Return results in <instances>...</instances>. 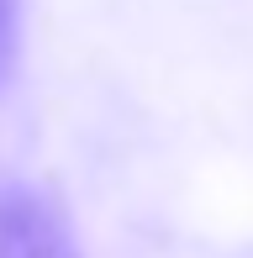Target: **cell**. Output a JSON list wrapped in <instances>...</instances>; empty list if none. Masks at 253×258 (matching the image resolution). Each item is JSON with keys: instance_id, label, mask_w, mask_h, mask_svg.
I'll return each instance as SVG.
<instances>
[{"instance_id": "1", "label": "cell", "mask_w": 253, "mask_h": 258, "mask_svg": "<svg viewBox=\"0 0 253 258\" xmlns=\"http://www.w3.org/2000/svg\"><path fill=\"white\" fill-rule=\"evenodd\" d=\"M0 258H79V248L48 201L11 190L0 195Z\"/></svg>"}, {"instance_id": "2", "label": "cell", "mask_w": 253, "mask_h": 258, "mask_svg": "<svg viewBox=\"0 0 253 258\" xmlns=\"http://www.w3.org/2000/svg\"><path fill=\"white\" fill-rule=\"evenodd\" d=\"M16 63V0H0V85Z\"/></svg>"}]
</instances>
